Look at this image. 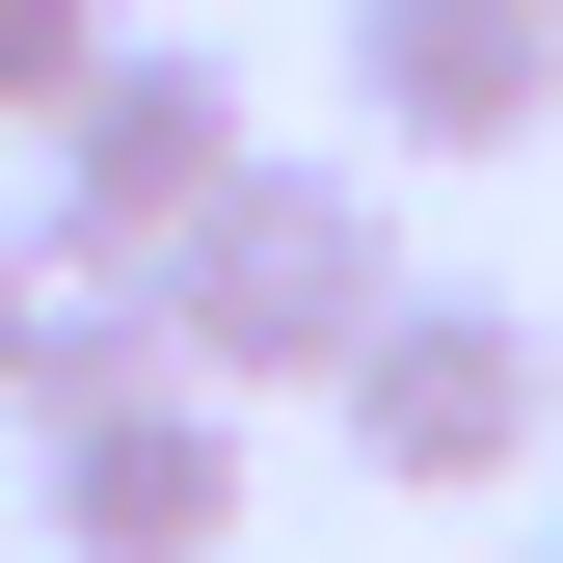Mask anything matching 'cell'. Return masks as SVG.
Here are the masks:
<instances>
[{
	"mask_svg": "<svg viewBox=\"0 0 563 563\" xmlns=\"http://www.w3.org/2000/svg\"><path fill=\"white\" fill-rule=\"evenodd\" d=\"M376 162H537L563 134V0H349Z\"/></svg>",
	"mask_w": 563,
	"mask_h": 563,
	"instance_id": "cell-3",
	"label": "cell"
},
{
	"mask_svg": "<svg viewBox=\"0 0 563 563\" xmlns=\"http://www.w3.org/2000/svg\"><path fill=\"white\" fill-rule=\"evenodd\" d=\"M81 54H108V0H0V134H54V108H81Z\"/></svg>",
	"mask_w": 563,
	"mask_h": 563,
	"instance_id": "cell-7",
	"label": "cell"
},
{
	"mask_svg": "<svg viewBox=\"0 0 563 563\" xmlns=\"http://www.w3.org/2000/svg\"><path fill=\"white\" fill-rule=\"evenodd\" d=\"M162 376V296H134V242H81L27 188V216H0V430H81V402H134Z\"/></svg>",
	"mask_w": 563,
	"mask_h": 563,
	"instance_id": "cell-6",
	"label": "cell"
},
{
	"mask_svg": "<svg viewBox=\"0 0 563 563\" xmlns=\"http://www.w3.org/2000/svg\"><path fill=\"white\" fill-rule=\"evenodd\" d=\"M27 483H54V563H216L242 537V402L216 376H134L81 430H27Z\"/></svg>",
	"mask_w": 563,
	"mask_h": 563,
	"instance_id": "cell-5",
	"label": "cell"
},
{
	"mask_svg": "<svg viewBox=\"0 0 563 563\" xmlns=\"http://www.w3.org/2000/svg\"><path fill=\"white\" fill-rule=\"evenodd\" d=\"M134 296H162V376H216V402H322L349 322L402 296V216H376V162H268V134H242V162L134 242Z\"/></svg>",
	"mask_w": 563,
	"mask_h": 563,
	"instance_id": "cell-1",
	"label": "cell"
},
{
	"mask_svg": "<svg viewBox=\"0 0 563 563\" xmlns=\"http://www.w3.org/2000/svg\"><path fill=\"white\" fill-rule=\"evenodd\" d=\"M216 162H242V54H188V27H108V54H81V108L27 134V188H54L81 242H162Z\"/></svg>",
	"mask_w": 563,
	"mask_h": 563,
	"instance_id": "cell-4",
	"label": "cell"
},
{
	"mask_svg": "<svg viewBox=\"0 0 563 563\" xmlns=\"http://www.w3.org/2000/svg\"><path fill=\"white\" fill-rule=\"evenodd\" d=\"M322 430L376 456L402 510H483V483H537V456H563V322H537V296H483V268H456V296L402 268V296L349 322Z\"/></svg>",
	"mask_w": 563,
	"mask_h": 563,
	"instance_id": "cell-2",
	"label": "cell"
},
{
	"mask_svg": "<svg viewBox=\"0 0 563 563\" xmlns=\"http://www.w3.org/2000/svg\"><path fill=\"white\" fill-rule=\"evenodd\" d=\"M537 563H563V537H537Z\"/></svg>",
	"mask_w": 563,
	"mask_h": 563,
	"instance_id": "cell-8",
	"label": "cell"
}]
</instances>
